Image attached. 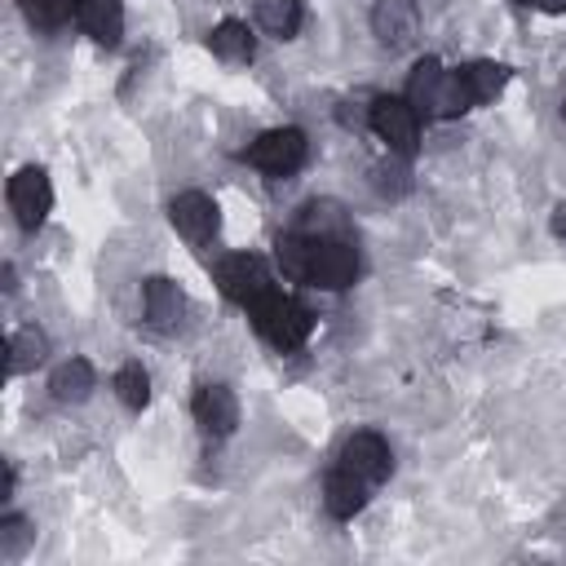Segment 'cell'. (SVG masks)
I'll return each instance as SVG.
<instances>
[{"label":"cell","mask_w":566,"mask_h":566,"mask_svg":"<svg viewBox=\"0 0 566 566\" xmlns=\"http://www.w3.org/2000/svg\"><path fill=\"white\" fill-rule=\"evenodd\" d=\"M407 102H411L424 119H455V115H464V111L473 106V97H469L460 71H447L438 57L416 62V71H411V80H407Z\"/></svg>","instance_id":"cell-1"},{"label":"cell","mask_w":566,"mask_h":566,"mask_svg":"<svg viewBox=\"0 0 566 566\" xmlns=\"http://www.w3.org/2000/svg\"><path fill=\"white\" fill-rule=\"evenodd\" d=\"M248 314H252L256 332H261L270 345H279V349H296V345L310 336V327H314L310 310H305L301 301H292V296L274 292V287H270L261 301H252V305H248Z\"/></svg>","instance_id":"cell-2"},{"label":"cell","mask_w":566,"mask_h":566,"mask_svg":"<svg viewBox=\"0 0 566 566\" xmlns=\"http://www.w3.org/2000/svg\"><path fill=\"white\" fill-rule=\"evenodd\" d=\"M358 279V252L345 234L336 239H314L310 234V270H305V283L323 287V292H340Z\"/></svg>","instance_id":"cell-3"},{"label":"cell","mask_w":566,"mask_h":566,"mask_svg":"<svg viewBox=\"0 0 566 566\" xmlns=\"http://www.w3.org/2000/svg\"><path fill=\"white\" fill-rule=\"evenodd\" d=\"M367 124L380 133V142L394 155H402V159L416 155V146H420V111L407 97H376L371 111H367Z\"/></svg>","instance_id":"cell-4"},{"label":"cell","mask_w":566,"mask_h":566,"mask_svg":"<svg viewBox=\"0 0 566 566\" xmlns=\"http://www.w3.org/2000/svg\"><path fill=\"white\" fill-rule=\"evenodd\" d=\"M248 159L270 177H287L305 164V133L301 128H270L248 146Z\"/></svg>","instance_id":"cell-5"},{"label":"cell","mask_w":566,"mask_h":566,"mask_svg":"<svg viewBox=\"0 0 566 566\" xmlns=\"http://www.w3.org/2000/svg\"><path fill=\"white\" fill-rule=\"evenodd\" d=\"M9 208H13V217H18L22 230H35V226L49 217V208H53V186H49L44 168H22V172H13V181H9Z\"/></svg>","instance_id":"cell-6"},{"label":"cell","mask_w":566,"mask_h":566,"mask_svg":"<svg viewBox=\"0 0 566 566\" xmlns=\"http://www.w3.org/2000/svg\"><path fill=\"white\" fill-rule=\"evenodd\" d=\"M217 283H221V292H226L234 305H243V310L270 292V274H265V265H261L256 256H248V252L226 256V261L217 265Z\"/></svg>","instance_id":"cell-7"},{"label":"cell","mask_w":566,"mask_h":566,"mask_svg":"<svg viewBox=\"0 0 566 566\" xmlns=\"http://www.w3.org/2000/svg\"><path fill=\"white\" fill-rule=\"evenodd\" d=\"M340 469H349L354 478H363L367 486H376V482L389 478L394 455H389V447H385L380 433H354V438H345V447H340Z\"/></svg>","instance_id":"cell-8"},{"label":"cell","mask_w":566,"mask_h":566,"mask_svg":"<svg viewBox=\"0 0 566 566\" xmlns=\"http://www.w3.org/2000/svg\"><path fill=\"white\" fill-rule=\"evenodd\" d=\"M371 31H376V40L385 44V49H407V44H416V35H420V9L411 4V0H376V9H371Z\"/></svg>","instance_id":"cell-9"},{"label":"cell","mask_w":566,"mask_h":566,"mask_svg":"<svg viewBox=\"0 0 566 566\" xmlns=\"http://www.w3.org/2000/svg\"><path fill=\"white\" fill-rule=\"evenodd\" d=\"M168 217H172L177 234H186L190 243H208V239L217 234V203H212L208 195H199V190L177 195V199L168 203Z\"/></svg>","instance_id":"cell-10"},{"label":"cell","mask_w":566,"mask_h":566,"mask_svg":"<svg viewBox=\"0 0 566 566\" xmlns=\"http://www.w3.org/2000/svg\"><path fill=\"white\" fill-rule=\"evenodd\" d=\"M195 420L208 438H230L234 424H239V402L226 385H203L195 394Z\"/></svg>","instance_id":"cell-11"},{"label":"cell","mask_w":566,"mask_h":566,"mask_svg":"<svg viewBox=\"0 0 566 566\" xmlns=\"http://www.w3.org/2000/svg\"><path fill=\"white\" fill-rule=\"evenodd\" d=\"M367 491H371V486H367L363 478H354L349 469H340V464H336V469L327 473L323 504H327V513H332L336 522H349V517H354V513L367 504Z\"/></svg>","instance_id":"cell-12"},{"label":"cell","mask_w":566,"mask_h":566,"mask_svg":"<svg viewBox=\"0 0 566 566\" xmlns=\"http://www.w3.org/2000/svg\"><path fill=\"white\" fill-rule=\"evenodd\" d=\"M142 305H146V323L159 327V332H168V327H177L186 301H181V287H177L172 279L155 274V279H146V287H142Z\"/></svg>","instance_id":"cell-13"},{"label":"cell","mask_w":566,"mask_h":566,"mask_svg":"<svg viewBox=\"0 0 566 566\" xmlns=\"http://www.w3.org/2000/svg\"><path fill=\"white\" fill-rule=\"evenodd\" d=\"M75 22L97 44H119V35H124V9H119V0H80L75 4Z\"/></svg>","instance_id":"cell-14"},{"label":"cell","mask_w":566,"mask_h":566,"mask_svg":"<svg viewBox=\"0 0 566 566\" xmlns=\"http://www.w3.org/2000/svg\"><path fill=\"white\" fill-rule=\"evenodd\" d=\"M49 389H53L57 402H84V398L93 394V367H88L84 358H66V363L53 367Z\"/></svg>","instance_id":"cell-15"},{"label":"cell","mask_w":566,"mask_h":566,"mask_svg":"<svg viewBox=\"0 0 566 566\" xmlns=\"http://www.w3.org/2000/svg\"><path fill=\"white\" fill-rule=\"evenodd\" d=\"M261 31H270L274 40H292L301 27V0H252Z\"/></svg>","instance_id":"cell-16"},{"label":"cell","mask_w":566,"mask_h":566,"mask_svg":"<svg viewBox=\"0 0 566 566\" xmlns=\"http://www.w3.org/2000/svg\"><path fill=\"white\" fill-rule=\"evenodd\" d=\"M460 80H464L473 102H495L504 93V84H509V66H500V62H469L460 71Z\"/></svg>","instance_id":"cell-17"},{"label":"cell","mask_w":566,"mask_h":566,"mask_svg":"<svg viewBox=\"0 0 566 566\" xmlns=\"http://www.w3.org/2000/svg\"><path fill=\"white\" fill-rule=\"evenodd\" d=\"M208 49H212L221 62H248V57H252V35H248V27H243V22L226 18V22H217V27H212Z\"/></svg>","instance_id":"cell-18"},{"label":"cell","mask_w":566,"mask_h":566,"mask_svg":"<svg viewBox=\"0 0 566 566\" xmlns=\"http://www.w3.org/2000/svg\"><path fill=\"white\" fill-rule=\"evenodd\" d=\"M44 354H49V336L40 327H22V332L9 336V371L13 376L31 371L35 363H44Z\"/></svg>","instance_id":"cell-19"},{"label":"cell","mask_w":566,"mask_h":566,"mask_svg":"<svg viewBox=\"0 0 566 566\" xmlns=\"http://www.w3.org/2000/svg\"><path fill=\"white\" fill-rule=\"evenodd\" d=\"M115 394H119V402L133 407V411H142V407L150 402V376L142 371V363H124V367L115 371Z\"/></svg>","instance_id":"cell-20"},{"label":"cell","mask_w":566,"mask_h":566,"mask_svg":"<svg viewBox=\"0 0 566 566\" xmlns=\"http://www.w3.org/2000/svg\"><path fill=\"white\" fill-rule=\"evenodd\" d=\"M301 234H314V239H336L345 234V217L336 203H310L305 208V221H301Z\"/></svg>","instance_id":"cell-21"},{"label":"cell","mask_w":566,"mask_h":566,"mask_svg":"<svg viewBox=\"0 0 566 566\" xmlns=\"http://www.w3.org/2000/svg\"><path fill=\"white\" fill-rule=\"evenodd\" d=\"M27 544H31V526H27V517L9 513V517L0 522V557H4V562H13V557H22V553H27Z\"/></svg>","instance_id":"cell-22"},{"label":"cell","mask_w":566,"mask_h":566,"mask_svg":"<svg viewBox=\"0 0 566 566\" xmlns=\"http://www.w3.org/2000/svg\"><path fill=\"white\" fill-rule=\"evenodd\" d=\"M18 4L27 9L31 22H40V27H62V22L75 13L80 0H18Z\"/></svg>","instance_id":"cell-23"},{"label":"cell","mask_w":566,"mask_h":566,"mask_svg":"<svg viewBox=\"0 0 566 566\" xmlns=\"http://www.w3.org/2000/svg\"><path fill=\"white\" fill-rule=\"evenodd\" d=\"M371 177H376V190H380V195H402V190L411 186V181H407V168H398V164H380Z\"/></svg>","instance_id":"cell-24"},{"label":"cell","mask_w":566,"mask_h":566,"mask_svg":"<svg viewBox=\"0 0 566 566\" xmlns=\"http://www.w3.org/2000/svg\"><path fill=\"white\" fill-rule=\"evenodd\" d=\"M553 234H566V208L553 212Z\"/></svg>","instance_id":"cell-25"},{"label":"cell","mask_w":566,"mask_h":566,"mask_svg":"<svg viewBox=\"0 0 566 566\" xmlns=\"http://www.w3.org/2000/svg\"><path fill=\"white\" fill-rule=\"evenodd\" d=\"M539 9H548V13H566V0H539Z\"/></svg>","instance_id":"cell-26"},{"label":"cell","mask_w":566,"mask_h":566,"mask_svg":"<svg viewBox=\"0 0 566 566\" xmlns=\"http://www.w3.org/2000/svg\"><path fill=\"white\" fill-rule=\"evenodd\" d=\"M522 4H539V0H522Z\"/></svg>","instance_id":"cell-27"},{"label":"cell","mask_w":566,"mask_h":566,"mask_svg":"<svg viewBox=\"0 0 566 566\" xmlns=\"http://www.w3.org/2000/svg\"><path fill=\"white\" fill-rule=\"evenodd\" d=\"M562 119H566V102H562Z\"/></svg>","instance_id":"cell-28"}]
</instances>
